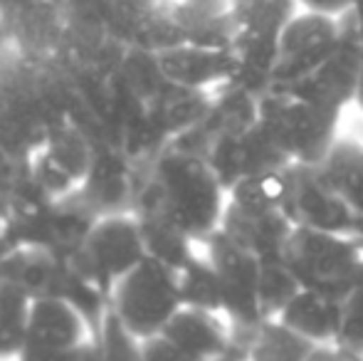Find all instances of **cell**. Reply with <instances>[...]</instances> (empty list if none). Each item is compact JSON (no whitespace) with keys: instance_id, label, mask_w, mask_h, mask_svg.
<instances>
[{"instance_id":"1","label":"cell","mask_w":363,"mask_h":361,"mask_svg":"<svg viewBox=\"0 0 363 361\" xmlns=\"http://www.w3.org/2000/svg\"><path fill=\"white\" fill-rule=\"evenodd\" d=\"M136 203L158 208L203 245L220 231L228 191L203 156L166 146L146 169H141Z\"/></svg>"},{"instance_id":"2","label":"cell","mask_w":363,"mask_h":361,"mask_svg":"<svg viewBox=\"0 0 363 361\" xmlns=\"http://www.w3.org/2000/svg\"><path fill=\"white\" fill-rule=\"evenodd\" d=\"M259 124L289 164L321 166L341 139V109L321 106L282 89L267 91L259 99Z\"/></svg>"},{"instance_id":"3","label":"cell","mask_w":363,"mask_h":361,"mask_svg":"<svg viewBox=\"0 0 363 361\" xmlns=\"http://www.w3.org/2000/svg\"><path fill=\"white\" fill-rule=\"evenodd\" d=\"M106 307L139 339L158 337L183 307L178 272L148 255L111 287Z\"/></svg>"},{"instance_id":"4","label":"cell","mask_w":363,"mask_h":361,"mask_svg":"<svg viewBox=\"0 0 363 361\" xmlns=\"http://www.w3.org/2000/svg\"><path fill=\"white\" fill-rule=\"evenodd\" d=\"M146 257L148 252L136 211H114L96 216L82 245L65 260L91 279L109 299L111 287Z\"/></svg>"},{"instance_id":"5","label":"cell","mask_w":363,"mask_h":361,"mask_svg":"<svg viewBox=\"0 0 363 361\" xmlns=\"http://www.w3.org/2000/svg\"><path fill=\"white\" fill-rule=\"evenodd\" d=\"M284 260L304 289L344 297L363 262L354 235L294 228L282 250Z\"/></svg>"},{"instance_id":"6","label":"cell","mask_w":363,"mask_h":361,"mask_svg":"<svg viewBox=\"0 0 363 361\" xmlns=\"http://www.w3.org/2000/svg\"><path fill=\"white\" fill-rule=\"evenodd\" d=\"M203 252L216 265L218 277L223 282L225 294V317L233 327V337L238 349L247 347L250 337L262 324L257 302V279H259V257L228 238L223 231L213 233L203 243Z\"/></svg>"},{"instance_id":"7","label":"cell","mask_w":363,"mask_h":361,"mask_svg":"<svg viewBox=\"0 0 363 361\" xmlns=\"http://www.w3.org/2000/svg\"><path fill=\"white\" fill-rule=\"evenodd\" d=\"M287 181L284 213L294 223V228H311L341 235H354L359 231L361 218L341 198L321 166L289 164Z\"/></svg>"},{"instance_id":"8","label":"cell","mask_w":363,"mask_h":361,"mask_svg":"<svg viewBox=\"0 0 363 361\" xmlns=\"http://www.w3.org/2000/svg\"><path fill=\"white\" fill-rule=\"evenodd\" d=\"M341 43L339 18L299 10L279 35V57L272 89H289L316 70Z\"/></svg>"},{"instance_id":"9","label":"cell","mask_w":363,"mask_h":361,"mask_svg":"<svg viewBox=\"0 0 363 361\" xmlns=\"http://www.w3.org/2000/svg\"><path fill=\"white\" fill-rule=\"evenodd\" d=\"M206 161L213 166L225 191H230L235 183L247 179V176L289 166L287 156L277 149V144L269 139V134L259 121L240 131H233V134L220 136L208 149Z\"/></svg>"},{"instance_id":"10","label":"cell","mask_w":363,"mask_h":361,"mask_svg":"<svg viewBox=\"0 0 363 361\" xmlns=\"http://www.w3.org/2000/svg\"><path fill=\"white\" fill-rule=\"evenodd\" d=\"M99 324L77 302L65 294L33 297L28 317V342L25 347L43 352H69L96 339Z\"/></svg>"},{"instance_id":"11","label":"cell","mask_w":363,"mask_h":361,"mask_svg":"<svg viewBox=\"0 0 363 361\" xmlns=\"http://www.w3.org/2000/svg\"><path fill=\"white\" fill-rule=\"evenodd\" d=\"M163 337L196 361H230L245 357L238 349L228 317L223 312L181 307L163 329Z\"/></svg>"},{"instance_id":"12","label":"cell","mask_w":363,"mask_h":361,"mask_svg":"<svg viewBox=\"0 0 363 361\" xmlns=\"http://www.w3.org/2000/svg\"><path fill=\"white\" fill-rule=\"evenodd\" d=\"M361 70H363V57L341 40L339 48L319 67L311 70L306 77H301L296 84H291L289 89L282 91H291V94L304 96V99L316 101L321 106H331V109L344 111L346 106L356 101Z\"/></svg>"},{"instance_id":"13","label":"cell","mask_w":363,"mask_h":361,"mask_svg":"<svg viewBox=\"0 0 363 361\" xmlns=\"http://www.w3.org/2000/svg\"><path fill=\"white\" fill-rule=\"evenodd\" d=\"M65 277V257L35 240H13L0 248V279L30 297L57 294Z\"/></svg>"},{"instance_id":"14","label":"cell","mask_w":363,"mask_h":361,"mask_svg":"<svg viewBox=\"0 0 363 361\" xmlns=\"http://www.w3.org/2000/svg\"><path fill=\"white\" fill-rule=\"evenodd\" d=\"M156 60L163 77L171 84L203 91H213L228 84L235 70L230 48L218 50L193 43H181L163 50V52H156Z\"/></svg>"},{"instance_id":"15","label":"cell","mask_w":363,"mask_h":361,"mask_svg":"<svg viewBox=\"0 0 363 361\" xmlns=\"http://www.w3.org/2000/svg\"><path fill=\"white\" fill-rule=\"evenodd\" d=\"M166 5L183 43L228 50L238 38L230 0H171Z\"/></svg>"},{"instance_id":"16","label":"cell","mask_w":363,"mask_h":361,"mask_svg":"<svg viewBox=\"0 0 363 361\" xmlns=\"http://www.w3.org/2000/svg\"><path fill=\"white\" fill-rule=\"evenodd\" d=\"M220 231L242 248H247L250 252H255L257 257H269L279 255L284 250L291 231H294V223L289 221L284 211L252 213L228 203Z\"/></svg>"},{"instance_id":"17","label":"cell","mask_w":363,"mask_h":361,"mask_svg":"<svg viewBox=\"0 0 363 361\" xmlns=\"http://www.w3.org/2000/svg\"><path fill=\"white\" fill-rule=\"evenodd\" d=\"M341 314H344L341 297L316 292V289H301L287 304V309L279 314V322L314 347H319V344L339 342Z\"/></svg>"},{"instance_id":"18","label":"cell","mask_w":363,"mask_h":361,"mask_svg":"<svg viewBox=\"0 0 363 361\" xmlns=\"http://www.w3.org/2000/svg\"><path fill=\"white\" fill-rule=\"evenodd\" d=\"M230 52L235 60L230 84L252 91L259 99L267 91H272L279 57V35L242 33L240 30L235 43L230 45Z\"/></svg>"},{"instance_id":"19","label":"cell","mask_w":363,"mask_h":361,"mask_svg":"<svg viewBox=\"0 0 363 361\" xmlns=\"http://www.w3.org/2000/svg\"><path fill=\"white\" fill-rule=\"evenodd\" d=\"M35 146L43 149V154L57 166L60 171L69 176L74 183L84 188V181L91 171L96 156V141L69 116L50 119L43 136Z\"/></svg>"},{"instance_id":"20","label":"cell","mask_w":363,"mask_h":361,"mask_svg":"<svg viewBox=\"0 0 363 361\" xmlns=\"http://www.w3.org/2000/svg\"><path fill=\"white\" fill-rule=\"evenodd\" d=\"M134 211L139 216L146 252L151 257L166 262L173 270H181L186 262H191L198 255V248L201 245L183 228H178L171 218L163 216L158 208L146 206V203H136Z\"/></svg>"},{"instance_id":"21","label":"cell","mask_w":363,"mask_h":361,"mask_svg":"<svg viewBox=\"0 0 363 361\" xmlns=\"http://www.w3.org/2000/svg\"><path fill=\"white\" fill-rule=\"evenodd\" d=\"M324 174L334 183L349 208L363 221V144L341 136L331 154L321 164Z\"/></svg>"},{"instance_id":"22","label":"cell","mask_w":363,"mask_h":361,"mask_svg":"<svg viewBox=\"0 0 363 361\" xmlns=\"http://www.w3.org/2000/svg\"><path fill=\"white\" fill-rule=\"evenodd\" d=\"M301 284L296 274L291 272L284 255L259 257V279H257V302L262 322L279 319V314L287 309V304L301 292Z\"/></svg>"},{"instance_id":"23","label":"cell","mask_w":363,"mask_h":361,"mask_svg":"<svg viewBox=\"0 0 363 361\" xmlns=\"http://www.w3.org/2000/svg\"><path fill=\"white\" fill-rule=\"evenodd\" d=\"M176 272H178V289H181L183 307L223 312L225 309L223 282H220L216 265L208 260L206 252L198 250V255Z\"/></svg>"},{"instance_id":"24","label":"cell","mask_w":363,"mask_h":361,"mask_svg":"<svg viewBox=\"0 0 363 361\" xmlns=\"http://www.w3.org/2000/svg\"><path fill=\"white\" fill-rule=\"evenodd\" d=\"M287 166L284 169L262 171V174L247 176L238 181L228 191V203L252 213H274L284 211L287 201Z\"/></svg>"},{"instance_id":"25","label":"cell","mask_w":363,"mask_h":361,"mask_svg":"<svg viewBox=\"0 0 363 361\" xmlns=\"http://www.w3.org/2000/svg\"><path fill=\"white\" fill-rule=\"evenodd\" d=\"M314 344L306 342L279 319H269L257 327L245 347V361H306Z\"/></svg>"},{"instance_id":"26","label":"cell","mask_w":363,"mask_h":361,"mask_svg":"<svg viewBox=\"0 0 363 361\" xmlns=\"http://www.w3.org/2000/svg\"><path fill=\"white\" fill-rule=\"evenodd\" d=\"M33 297L0 279V361H13L28 342V317Z\"/></svg>"},{"instance_id":"27","label":"cell","mask_w":363,"mask_h":361,"mask_svg":"<svg viewBox=\"0 0 363 361\" xmlns=\"http://www.w3.org/2000/svg\"><path fill=\"white\" fill-rule=\"evenodd\" d=\"M238 33L282 35L289 20L299 13V0H230Z\"/></svg>"},{"instance_id":"28","label":"cell","mask_w":363,"mask_h":361,"mask_svg":"<svg viewBox=\"0 0 363 361\" xmlns=\"http://www.w3.org/2000/svg\"><path fill=\"white\" fill-rule=\"evenodd\" d=\"M96 344H99L101 361H146L144 354V339L131 334L109 307L104 309L96 327Z\"/></svg>"},{"instance_id":"29","label":"cell","mask_w":363,"mask_h":361,"mask_svg":"<svg viewBox=\"0 0 363 361\" xmlns=\"http://www.w3.org/2000/svg\"><path fill=\"white\" fill-rule=\"evenodd\" d=\"M341 304H344V314H341V334L336 344L363 354V262L354 282L341 297Z\"/></svg>"},{"instance_id":"30","label":"cell","mask_w":363,"mask_h":361,"mask_svg":"<svg viewBox=\"0 0 363 361\" xmlns=\"http://www.w3.org/2000/svg\"><path fill=\"white\" fill-rule=\"evenodd\" d=\"M18 361H101V352L96 339H91V342L69 349V352H43V349L23 347Z\"/></svg>"},{"instance_id":"31","label":"cell","mask_w":363,"mask_h":361,"mask_svg":"<svg viewBox=\"0 0 363 361\" xmlns=\"http://www.w3.org/2000/svg\"><path fill=\"white\" fill-rule=\"evenodd\" d=\"M339 30H341V40H344L349 48H354L363 57V0L354 3L344 15H341Z\"/></svg>"},{"instance_id":"32","label":"cell","mask_w":363,"mask_h":361,"mask_svg":"<svg viewBox=\"0 0 363 361\" xmlns=\"http://www.w3.org/2000/svg\"><path fill=\"white\" fill-rule=\"evenodd\" d=\"M144 354H146V361H196L188 357V354H183L178 347H173L163 334L144 339ZM240 359H245V357H240ZM230 361H235V359H230Z\"/></svg>"},{"instance_id":"33","label":"cell","mask_w":363,"mask_h":361,"mask_svg":"<svg viewBox=\"0 0 363 361\" xmlns=\"http://www.w3.org/2000/svg\"><path fill=\"white\" fill-rule=\"evenodd\" d=\"M306 361H363V354L341 344H319L311 349Z\"/></svg>"},{"instance_id":"34","label":"cell","mask_w":363,"mask_h":361,"mask_svg":"<svg viewBox=\"0 0 363 361\" xmlns=\"http://www.w3.org/2000/svg\"><path fill=\"white\" fill-rule=\"evenodd\" d=\"M354 3H359V0H299V8L309 10V13H321V15H331V18H341V15H344Z\"/></svg>"},{"instance_id":"35","label":"cell","mask_w":363,"mask_h":361,"mask_svg":"<svg viewBox=\"0 0 363 361\" xmlns=\"http://www.w3.org/2000/svg\"><path fill=\"white\" fill-rule=\"evenodd\" d=\"M354 104L363 111V70H361V82H359V91H356V101H354Z\"/></svg>"},{"instance_id":"36","label":"cell","mask_w":363,"mask_h":361,"mask_svg":"<svg viewBox=\"0 0 363 361\" xmlns=\"http://www.w3.org/2000/svg\"><path fill=\"white\" fill-rule=\"evenodd\" d=\"M354 240L359 243V248H361V252H363V221H361V226H359V231L354 233Z\"/></svg>"},{"instance_id":"37","label":"cell","mask_w":363,"mask_h":361,"mask_svg":"<svg viewBox=\"0 0 363 361\" xmlns=\"http://www.w3.org/2000/svg\"><path fill=\"white\" fill-rule=\"evenodd\" d=\"M158 3H171V0H158Z\"/></svg>"},{"instance_id":"38","label":"cell","mask_w":363,"mask_h":361,"mask_svg":"<svg viewBox=\"0 0 363 361\" xmlns=\"http://www.w3.org/2000/svg\"><path fill=\"white\" fill-rule=\"evenodd\" d=\"M235 361H245V359H235Z\"/></svg>"},{"instance_id":"39","label":"cell","mask_w":363,"mask_h":361,"mask_svg":"<svg viewBox=\"0 0 363 361\" xmlns=\"http://www.w3.org/2000/svg\"><path fill=\"white\" fill-rule=\"evenodd\" d=\"M13 361H18V359H13Z\"/></svg>"}]
</instances>
